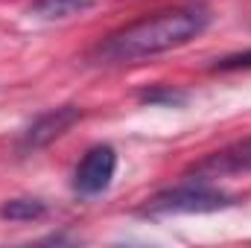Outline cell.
<instances>
[{
    "instance_id": "cell-1",
    "label": "cell",
    "mask_w": 251,
    "mask_h": 248,
    "mask_svg": "<svg viewBox=\"0 0 251 248\" xmlns=\"http://www.w3.org/2000/svg\"><path fill=\"white\" fill-rule=\"evenodd\" d=\"M207 24H210V15L201 6L167 9L114 32L105 41L102 56L114 62H137L146 56H158V53L184 47L187 41H193L196 35L207 29Z\"/></svg>"
},
{
    "instance_id": "cell-2",
    "label": "cell",
    "mask_w": 251,
    "mask_h": 248,
    "mask_svg": "<svg viewBox=\"0 0 251 248\" xmlns=\"http://www.w3.org/2000/svg\"><path fill=\"white\" fill-rule=\"evenodd\" d=\"M228 204H231V196L207 187V181L190 178L187 184L152 196L140 207V213L158 219V216H181V213H213V210H222Z\"/></svg>"
},
{
    "instance_id": "cell-3",
    "label": "cell",
    "mask_w": 251,
    "mask_h": 248,
    "mask_svg": "<svg viewBox=\"0 0 251 248\" xmlns=\"http://www.w3.org/2000/svg\"><path fill=\"white\" fill-rule=\"evenodd\" d=\"M117 173V155L111 146H94L73 173V190L79 196H97L108 190L111 178Z\"/></svg>"
},
{
    "instance_id": "cell-4",
    "label": "cell",
    "mask_w": 251,
    "mask_h": 248,
    "mask_svg": "<svg viewBox=\"0 0 251 248\" xmlns=\"http://www.w3.org/2000/svg\"><path fill=\"white\" fill-rule=\"evenodd\" d=\"M237 173H251V137L222 149V152L207 155L204 161H199L190 170V175H196V181H213V178L237 175Z\"/></svg>"
},
{
    "instance_id": "cell-5",
    "label": "cell",
    "mask_w": 251,
    "mask_h": 248,
    "mask_svg": "<svg viewBox=\"0 0 251 248\" xmlns=\"http://www.w3.org/2000/svg\"><path fill=\"white\" fill-rule=\"evenodd\" d=\"M79 120H82V108H76V105L50 108V111H44L35 123L26 128L24 146H26V149H41V146L53 143L56 137H62L64 131H70Z\"/></svg>"
},
{
    "instance_id": "cell-6",
    "label": "cell",
    "mask_w": 251,
    "mask_h": 248,
    "mask_svg": "<svg viewBox=\"0 0 251 248\" xmlns=\"http://www.w3.org/2000/svg\"><path fill=\"white\" fill-rule=\"evenodd\" d=\"M94 6V0H35L29 6V15L38 21H67L73 15H82Z\"/></svg>"
},
{
    "instance_id": "cell-7",
    "label": "cell",
    "mask_w": 251,
    "mask_h": 248,
    "mask_svg": "<svg viewBox=\"0 0 251 248\" xmlns=\"http://www.w3.org/2000/svg\"><path fill=\"white\" fill-rule=\"evenodd\" d=\"M44 213H47V207L38 198H12L0 207V216L9 222H32V219H41Z\"/></svg>"
},
{
    "instance_id": "cell-8",
    "label": "cell",
    "mask_w": 251,
    "mask_h": 248,
    "mask_svg": "<svg viewBox=\"0 0 251 248\" xmlns=\"http://www.w3.org/2000/svg\"><path fill=\"white\" fill-rule=\"evenodd\" d=\"M140 102H149V105H158V102L181 105V102H184V94H178V91H173V88H155V91H143V94H140Z\"/></svg>"
},
{
    "instance_id": "cell-9",
    "label": "cell",
    "mask_w": 251,
    "mask_h": 248,
    "mask_svg": "<svg viewBox=\"0 0 251 248\" xmlns=\"http://www.w3.org/2000/svg\"><path fill=\"white\" fill-rule=\"evenodd\" d=\"M216 73H231V70H251V50L246 53H237V56H225L213 64Z\"/></svg>"
}]
</instances>
